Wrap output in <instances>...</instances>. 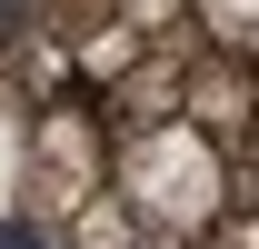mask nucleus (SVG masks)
<instances>
[{
	"instance_id": "1",
	"label": "nucleus",
	"mask_w": 259,
	"mask_h": 249,
	"mask_svg": "<svg viewBox=\"0 0 259 249\" xmlns=\"http://www.w3.org/2000/svg\"><path fill=\"white\" fill-rule=\"evenodd\" d=\"M199 30L229 60H259V0H199Z\"/></svg>"
}]
</instances>
